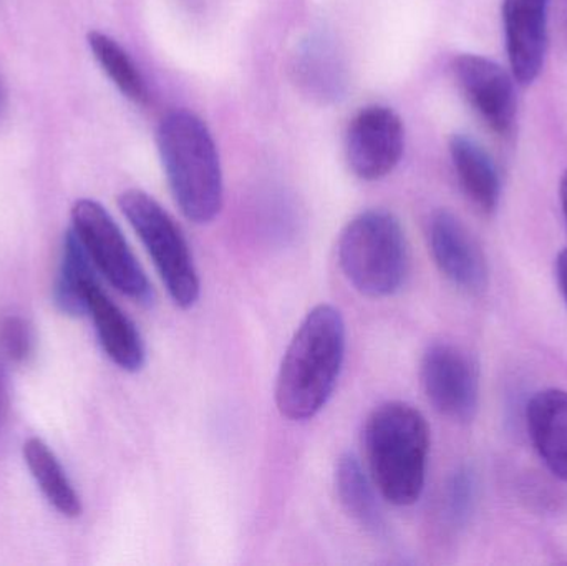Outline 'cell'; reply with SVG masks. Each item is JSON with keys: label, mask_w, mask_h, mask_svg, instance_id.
Returning <instances> with one entry per match:
<instances>
[{"label": "cell", "mask_w": 567, "mask_h": 566, "mask_svg": "<svg viewBox=\"0 0 567 566\" xmlns=\"http://www.w3.org/2000/svg\"><path fill=\"white\" fill-rule=\"evenodd\" d=\"M346 339L339 309L319 305L307 312L279 368L276 405L282 418L306 422L326 408L342 371Z\"/></svg>", "instance_id": "obj_1"}, {"label": "cell", "mask_w": 567, "mask_h": 566, "mask_svg": "<svg viewBox=\"0 0 567 566\" xmlns=\"http://www.w3.org/2000/svg\"><path fill=\"white\" fill-rule=\"evenodd\" d=\"M370 478L383 501L409 507L422 497L430 455V428L406 402L379 405L363 429Z\"/></svg>", "instance_id": "obj_2"}, {"label": "cell", "mask_w": 567, "mask_h": 566, "mask_svg": "<svg viewBox=\"0 0 567 566\" xmlns=\"http://www.w3.org/2000/svg\"><path fill=\"white\" fill-rule=\"evenodd\" d=\"M159 158L183 215L196 225L212 223L225 199L221 159L206 123L188 110L163 116L156 132Z\"/></svg>", "instance_id": "obj_3"}, {"label": "cell", "mask_w": 567, "mask_h": 566, "mask_svg": "<svg viewBox=\"0 0 567 566\" xmlns=\"http://www.w3.org/2000/svg\"><path fill=\"white\" fill-rule=\"evenodd\" d=\"M347 281L369 298L396 295L409 276V245L395 215L367 209L347 223L337 241Z\"/></svg>", "instance_id": "obj_4"}, {"label": "cell", "mask_w": 567, "mask_h": 566, "mask_svg": "<svg viewBox=\"0 0 567 566\" xmlns=\"http://www.w3.org/2000/svg\"><path fill=\"white\" fill-rule=\"evenodd\" d=\"M118 205L155 263L172 301L178 308L192 309L202 295V281L192 249L175 219L142 189H126L120 195Z\"/></svg>", "instance_id": "obj_5"}, {"label": "cell", "mask_w": 567, "mask_h": 566, "mask_svg": "<svg viewBox=\"0 0 567 566\" xmlns=\"http://www.w3.org/2000/svg\"><path fill=\"white\" fill-rule=\"evenodd\" d=\"M72 231L110 285L138 305L152 306V282L112 215L93 199H79L72 208Z\"/></svg>", "instance_id": "obj_6"}, {"label": "cell", "mask_w": 567, "mask_h": 566, "mask_svg": "<svg viewBox=\"0 0 567 566\" xmlns=\"http://www.w3.org/2000/svg\"><path fill=\"white\" fill-rule=\"evenodd\" d=\"M420 379L430 404L456 422H470L478 409L480 379L475 361L458 346H429L420 366Z\"/></svg>", "instance_id": "obj_7"}, {"label": "cell", "mask_w": 567, "mask_h": 566, "mask_svg": "<svg viewBox=\"0 0 567 566\" xmlns=\"http://www.w3.org/2000/svg\"><path fill=\"white\" fill-rule=\"evenodd\" d=\"M403 150L405 128L399 113L389 106H365L350 122L346 156L357 178L363 182L385 178L399 165Z\"/></svg>", "instance_id": "obj_8"}, {"label": "cell", "mask_w": 567, "mask_h": 566, "mask_svg": "<svg viewBox=\"0 0 567 566\" xmlns=\"http://www.w3.org/2000/svg\"><path fill=\"white\" fill-rule=\"evenodd\" d=\"M452 69L456 85L486 126L496 135H512L518 112L513 73L476 53H460L453 59Z\"/></svg>", "instance_id": "obj_9"}, {"label": "cell", "mask_w": 567, "mask_h": 566, "mask_svg": "<svg viewBox=\"0 0 567 566\" xmlns=\"http://www.w3.org/2000/svg\"><path fill=\"white\" fill-rule=\"evenodd\" d=\"M433 259L452 285L470 295H480L488 285L485 255L458 216L446 209L433 213L429 223Z\"/></svg>", "instance_id": "obj_10"}, {"label": "cell", "mask_w": 567, "mask_h": 566, "mask_svg": "<svg viewBox=\"0 0 567 566\" xmlns=\"http://www.w3.org/2000/svg\"><path fill=\"white\" fill-rule=\"evenodd\" d=\"M551 0H503L506 53L519 85H532L548 50V19Z\"/></svg>", "instance_id": "obj_11"}, {"label": "cell", "mask_w": 567, "mask_h": 566, "mask_svg": "<svg viewBox=\"0 0 567 566\" xmlns=\"http://www.w3.org/2000/svg\"><path fill=\"white\" fill-rule=\"evenodd\" d=\"M289 70L297 89L323 105L339 102L349 89V69L342 49L323 33H313L299 43Z\"/></svg>", "instance_id": "obj_12"}, {"label": "cell", "mask_w": 567, "mask_h": 566, "mask_svg": "<svg viewBox=\"0 0 567 566\" xmlns=\"http://www.w3.org/2000/svg\"><path fill=\"white\" fill-rule=\"evenodd\" d=\"M86 312L92 316L96 336L110 361L126 372H138L145 366V342L132 319L102 291L93 286L86 296Z\"/></svg>", "instance_id": "obj_13"}, {"label": "cell", "mask_w": 567, "mask_h": 566, "mask_svg": "<svg viewBox=\"0 0 567 566\" xmlns=\"http://www.w3.org/2000/svg\"><path fill=\"white\" fill-rule=\"evenodd\" d=\"M529 438L546 467L567 482V392L546 389L526 408Z\"/></svg>", "instance_id": "obj_14"}, {"label": "cell", "mask_w": 567, "mask_h": 566, "mask_svg": "<svg viewBox=\"0 0 567 566\" xmlns=\"http://www.w3.org/2000/svg\"><path fill=\"white\" fill-rule=\"evenodd\" d=\"M450 156L456 178L466 198L480 209L492 215L502 198V179L489 153L468 135H453Z\"/></svg>", "instance_id": "obj_15"}, {"label": "cell", "mask_w": 567, "mask_h": 566, "mask_svg": "<svg viewBox=\"0 0 567 566\" xmlns=\"http://www.w3.org/2000/svg\"><path fill=\"white\" fill-rule=\"evenodd\" d=\"M336 488L347 514L370 534H385V518L375 497V485L353 454L340 455L336 465Z\"/></svg>", "instance_id": "obj_16"}, {"label": "cell", "mask_w": 567, "mask_h": 566, "mask_svg": "<svg viewBox=\"0 0 567 566\" xmlns=\"http://www.w3.org/2000/svg\"><path fill=\"white\" fill-rule=\"evenodd\" d=\"M23 459L47 501L65 517H79L82 502L49 445L40 439H29L23 444Z\"/></svg>", "instance_id": "obj_17"}, {"label": "cell", "mask_w": 567, "mask_h": 566, "mask_svg": "<svg viewBox=\"0 0 567 566\" xmlns=\"http://www.w3.org/2000/svg\"><path fill=\"white\" fill-rule=\"evenodd\" d=\"M95 285H99V281H96L89 253L85 251L75 233H66L62 263H60L55 291H53L55 305L65 315H85L86 296Z\"/></svg>", "instance_id": "obj_18"}, {"label": "cell", "mask_w": 567, "mask_h": 566, "mask_svg": "<svg viewBox=\"0 0 567 566\" xmlns=\"http://www.w3.org/2000/svg\"><path fill=\"white\" fill-rule=\"evenodd\" d=\"M89 45L116 89L132 102L145 105L148 102V89L128 52L115 39L102 32H90Z\"/></svg>", "instance_id": "obj_19"}, {"label": "cell", "mask_w": 567, "mask_h": 566, "mask_svg": "<svg viewBox=\"0 0 567 566\" xmlns=\"http://www.w3.org/2000/svg\"><path fill=\"white\" fill-rule=\"evenodd\" d=\"M476 482L470 469H460L446 485L445 515L450 524H465L475 505Z\"/></svg>", "instance_id": "obj_20"}, {"label": "cell", "mask_w": 567, "mask_h": 566, "mask_svg": "<svg viewBox=\"0 0 567 566\" xmlns=\"http://www.w3.org/2000/svg\"><path fill=\"white\" fill-rule=\"evenodd\" d=\"M32 329L20 316H6L0 321V351L13 362H22L32 352Z\"/></svg>", "instance_id": "obj_21"}, {"label": "cell", "mask_w": 567, "mask_h": 566, "mask_svg": "<svg viewBox=\"0 0 567 566\" xmlns=\"http://www.w3.org/2000/svg\"><path fill=\"white\" fill-rule=\"evenodd\" d=\"M556 278H558L559 288L567 302V249L559 253L558 261H556Z\"/></svg>", "instance_id": "obj_22"}, {"label": "cell", "mask_w": 567, "mask_h": 566, "mask_svg": "<svg viewBox=\"0 0 567 566\" xmlns=\"http://www.w3.org/2000/svg\"><path fill=\"white\" fill-rule=\"evenodd\" d=\"M6 402H7L6 375H3L2 369H0V422H2L3 414H6Z\"/></svg>", "instance_id": "obj_23"}, {"label": "cell", "mask_w": 567, "mask_h": 566, "mask_svg": "<svg viewBox=\"0 0 567 566\" xmlns=\"http://www.w3.org/2000/svg\"><path fill=\"white\" fill-rule=\"evenodd\" d=\"M559 196H561L563 213L567 222V172L563 175L561 185H559Z\"/></svg>", "instance_id": "obj_24"}, {"label": "cell", "mask_w": 567, "mask_h": 566, "mask_svg": "<svg viewBox=\"0 0 567 566\" xmlns=\"http://www.w3.org/2000/svg\"><path fill=\"white\" fill-rule=\"evenodd\" d=\"M565 19H566V30H567V2H566V13H565Z\"/></svg>", "instance_id": "obj_25"}]
</instances>
